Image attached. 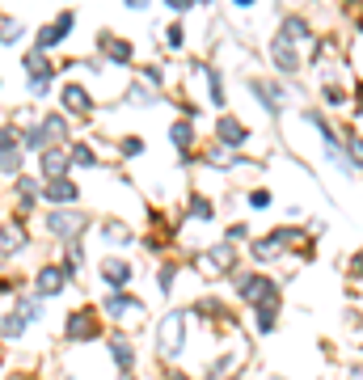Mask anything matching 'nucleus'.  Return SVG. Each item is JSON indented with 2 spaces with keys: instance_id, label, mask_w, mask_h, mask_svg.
<instances>
[{
  "instance_id": "f257e3e1",
  "label": "nucleus",
  "mask_w": 363,
  "mask_h": 380,
  "mask_svg": "<svg viewBox=\"0 0 363 380\" xmlns=\"http://www.w3.org/2000/svg\"><path fill=\"white\" fill-rule=\"evenodd\" d=\"M182 338H186V313L173 309V313L161 321V355H178V351H182Z\"/></svg>"
},
{
  "instance_id": "f03ea898",
  "label": "nucleus",
  "mask_w": 363,
  "mask_h": 380,
  "mask_svg": "<svg viewBox=\"0 0 363 380\" xmlns=\"http://www.w3.org/2000/svg\"><path fill=\"white\" fill-rule=\"evenodd\" d=\"M72 21H76V13H59V17H55L51 25H42V30H38V47L47 51V47H55V42H63V34L72 30Z\"/></svg>"
},
{
  "instance_id": "7ed1b4c3",
  "label": "nucleus",
  "mask_w": 363,
  "mask_h": 380,
  "mask_svg": "<svg viewBox=\"0 0 363 380\" xmlns=\"http://www.w3.org/2000/svg\"><path fill=\"white\" fill-rule=\"evenodd\" d=\"M47 228H51L55 237L80 233V228H85V212H51V216H47Z\"/></svg>"
},
{
  "instance_id": "20e7f679",
  "label": "nucleus",
  "mask_w": 363,
  "mask_h": 380,
  "mask_svg": "<svg viewBox=\"0 0 363 380\" xmlns=\"http://www.w3.org/2000/svg\"><path fill=\"white\" fill-rule=\"evenodd\" d=\"M93 334H97V317H93L89 309H80V313H72V317H68V338H72V343L93 338Z\"/></svg>"
},
{
  "instance_id": "39448f33",
  "label": "nucleus",
  "mask_w": 363,
  "mask_h": 380,
  "mask_svg": "<svg viewBox=\"0 0 363 380\" xmlns=\"http://www.w3.org/2000/svg\"><path fill=\"white\" fill-rule=\"evenodd\" d=\"M216 135H220V144H228V148H237V144L250 140V131H245L237 118H220V123H216Z\"/></svg>"
},
{
  "instance_id": "423d86ee",
  "label": "nucleus",
  "mask_w": 363,
  "mask_h": 380,
  "mask_svg": "<svg viewBox=\"0 0 363 380\" xmlns=\"http://www.w3.org/2000/svg\"><path fill=\"white\" fill-rule=\"evenodd\" d=\"M203 271H233V245H220V250H207L199 258Z\"/></svg>"
},
{
  "instance_id": "0eeeda50",
  "label": "nucleus",
  "mask_w": 363,
  "mask_h": 380,
  "mask_svg": "<svg viewBox=\"0 0 363 380\" xmlns=\"http://www.w3.org/2000/svg\"><path fill=\"white\" fill-rule=\"evenodd\" d=\"M101 279H106L110 288H123V283L131 279V266H127L123 258H106V262H101Z\"/></svg>"
},
{
  "instance_id": "6e6552de",
  "label": "nucleus",
  "mask_w": 363,
  "mask_h": 380,
  "mask_svg": "<svg viewBox=\"0 0 363 380\" xmlns=\"http://www.w3.org/2000/svg\"><path fill=\"white\" fill-rule=\"evenodd\" d=\"M271 55H275V63H279V72H296L300 68V59H296V51H292V42H283V38H275V47H271Z\"/></svg>"
},
{
  "instance_id": "1a4fd4ad",
  "label": "nucleus",
  "mask_w": 363,
  "mask_h": 380,
  "mask_svg": "<svg viewBox=\"0 0 363 380\" xmlns=\"http://www.w3.org/2000/svg\"><path fill=\"white\" fill-rule=\"evenodd\" d=\"M63 106H68L72 114H85V110L93 106V97H89L80 85H68V89H63Z\"/></svg>"
},
{
  "instance_id": "9d476101",
  "label": "nucleus",
  "mask_w": 363,
  "mask_h": 380,
  "mask_svg": "<svg viewBox=\"0 0 363 380\" xmlns=\"http://www.w3.org/2000/svg\"><path fill=\"white\" fill-rule=\"evenodd\" d=\"M76 195H80V190H76L68 178H55V182H47V199H51V203H72Z\"/></svg>"
},
{
  "instance_id": "9b49d317",
  "label": "nucleus",
  "mask_w": 363,
  "mask_h": 380,
  "mask_svg": "<svg viewBox=\"0 0 363 380\" xmlns=\"http://www.w3.org/2000/svg\"><path fill=\"white\" fill-rule=\"evenodd\" d=\"M63 279H68V275H63L59 266H47V271H38V292H42V296H55V292L63 288Z\"/></svg>"
},
{
  "instance_id": "f8f14e48",
  "label": "nucleus",
  "mask_w": 363,
  "mask_h": 380,
  "mask_svg": "<svg viewBox=\"0 0 363 380\" xmlns=\"http://www.w3.org/2000/svg\"><path fill=\"white\" fill-rule=\"evenodd\" d=\"M279 38H283V42H304V38H309V21H304V17H288Z\"/></svg>"
},
{
  "instance_id": "ddd939ff",
  "label": "nucleus",
  "mask_w": 363,
  "mask_h": 380,
  "mask_svg": "<svg viewBox=\"0 0 363 380\" xmlns=\"http://www.w3.org/2000/svg\"><path fill=\"white\" fill-rule=\"evenodd\" d=\"M101 47H106V55H110V59H118V63H127V59H131V42H127V38L106 34V38H101Z\"/></svg>"
},
{
  "instance_id": "4468645a",
  "label": "nucleus",
  "mask_w": 363,
  "mask_h": 380,
  "mask_svg": "<svg viewBox=\"0 0 363 380\" xmlns=\"http://www.w3.org/2000/svg\"><path fill=\"white\" fill-rule=\"evenodd\" d=\"M21 245H25V228L17 220H8L4 224V250H21Z\"/></svg>"
},
{
  "instance_id": "2eb2a0df",
  "label": "nucleus",
  "mask_w": 363,
  "mask_h": 380,
  "mask_svg": "<svg viewBox=\"0 0 363 380\" xmlns=\"http://www.w3.org/2000/svg\"><path fill=\"white\" fill-rule=\"evenodd\" d=\"M42 173L55 182V178L63 173V152H42Z\"/></svg>"
},
{
  "instance_id": "dca6fc26",
  "label": "nucleus",
  "mask_w": 363,
  "mask_h": 380,
  "mask_svg": "<svg viewBox=\"0 0 363 380\" xmlns=\"http://www.w3.org/2000/svg\"><path fill=\"white\" fill-rule=\"evenodd\" d=\"M106 309H110L114 317H123V313H131V309H140V300H131V296H110V300H106Z\"/></svg>"
},
{
  "instance_id": "f3484780",
  "label": "nucleus",
  "mask_w": 363,
  "mask_h": 380,
  "mask_svg": "<svg viewBox=\"0 0 363 380\" xmlns=\"http://www.w3.org/2000/svg\"><path fill=\"white\" fill-rule=\"evenodd\" d=\"M110 355H114V364H118V368H131V360H135V355H131V347H127L123 338H114V343H110Z\"/></svg>"
},
{
  "instance_id": "a211bd4d",
  "label": "nucleus",
  "mask_w": 363,
  "mask_h": 380,
  "mask_svg": "<svg viewBox=\"0 0 363 380\" xmlns=\"http://www.w3.org/2000/svg\"><path fill=\"white\" fill-rule=\"evenodd\" d=\"M63 135V118L59 114H51V118H42V140L51 144V140H59Z\"/></svg>"
},
{
  "instance_id": "6ab92c4d",
  "label": "nucleus",
  "mask_w": 363,
  "mask_h": 380,
  "mask_svg": "<svg viewBox=\"0 0 363 380\" xmlns=\"http://www.w3.org/2000/svg\"><path fill=\"white\" fill-rule=\"evenodd\" d=\"M169 135H173V144H178V148H190V140H195L190 123H173V131H169Z\"/></svg>"
},
{
  "instance_id": "aec40b11",
  "label": "nucleus",
  "mask_w": 363,
  "mask_h": 380,
  "mask_svg": "<svg viewBox=\"0 0 363 380\" xmlns=\"http://www.w3.org/2000/svg\"><path fill=\"white\" fill-rule=\"evenodd\" d=\"M275 309L279 305H258V330H275Z\"/></svg>"
},
{
  "instance_id": "412c9836",
  "label": "nucleus",
  "mask_w": 363,
  "mask_h": 380,
  "mask_svg": "<svg viewBox=\"0 0 363 380\" xmlns=\"http://www.w3.org/2000/svg\"><path fill=\"white\" fill-rule=\"evenodd\" d=\"M0 334H4V338H17V334H21V317H4Z\"/></svg>"
},
{
  "instance_id": "4be33fe9",
  "label": "nucleus",
  "mask_w": 363,
  "mask_h": 380,
  "mask_svg": "<svg viewBox=\"0 0 363 380\" xmlns=\"http://www.w3.org/2000/svg\"><path fill=\"white\" fill-rule=\"evenodd\" d=\"M123 152H127V157H140V152H144L140 135H127V140H123Z\"/></svg>"
},
{
  "instance_id": "5701e85b",
  "label": "nucleus",
  "mask_w": 363,
  "mask_h": 380,
  "mask_svg": "<svg viewBox=\"0 0 363 380\" xmlns=\"http://www.w3.org/2000/svg\"><path fill=\"white\" fill-rule=\"evenodd\" d=\"M72 161H76V165H93V152H89L85 144H76V148H72Z\"/></svg>"
},
{
  "instance_id": "b1692460",
  "label": "nucleus",
  "mask_w": 363,
  "mask_h": 380,
  "mask_svg": "<svg viewBox=\"0 0 363 380\" xmlns=\"http://www.w3.org/2000/svg\"><path fill=\"white\" fill-rule=\"evenodd\" d=\"M106 237H110L114 245H123V241H127V228H123V224H106Z\"/></svg>"
},
{
  "instance_id": "393cba45",
  "label": "nucleus",
  "mask_w": 363,
  "mask_h": 380,
  "mask_svg": "<svg viewBox=\"0 0 363 380\" xmlns=\"http://www.w3.org/2000/svg\"><path fill=\"white\" fill-rule=\"evenodd\" d=\"M0 169L4 173H17V152H0Z\"/></svg>"
},
{
  "instance_id": "a878e982",
  "label": "nucleus",
  "mask_w": 363,
  "mask_h": 380,
  "mask_svg": "<svg viewBox=\"0 0 363 380\" xmlns=\"http://www.w3.org/2000/svg\"><path fill=\"white\" fill-rule=\"evenodd\" d=\"M347 144H351V157L363 165V140H359V135H347Z\"/></svg>"
},
{
  "instance_id": "bb28decb",
  "label": "nucleus",
  "mask_w": 363,
  "mask_h": 380,
  "mask_svg": "<svg viewBox=\"0 0 363 380\" xmlns=\"http://www.w3.org/2000/svg\"><path fill=\"white\" fill-rule=\"evenodd\" d=\"M173 275H178V271H173V266H165V271H161V288H165V292H169V288H173Z\"/></svg>"
},
{
  "instance_id": "cd10ccee",
  "label": "nucleus",
  "mask_w": 363,
  "mask_h": 380,
  "mask_svg": "<svg viewBox=\"0 0 363 380\" xmlns=\"http://www.w3.org/2000/svg\"><path fill=\"white\" fill-rule=\"evenodd\" d=\"M195 216H199V220H207V216H211V207H207L203 199H195Z\"/></svg>"
},
{
  "instance_id": "c85d7f7f",
  "label": "nucleus",
  "mask_w": 363,
  "mask_h": 380,
  "mask_svg": "<svg viewBox=\"0 0 363 380\" xmlns=\"http://www.w3.org/2000/svg\"><path fill=\"white\" fill-rule=\"evenodd\" d=\"M355 102H359V110H363V85H355Z\"/></svg>"
},
{
  "instance_id": "c756f323",
  "label": "nucleus",
  "mask_w": 363,
  "mask_h": 380,
  "mask_svg": "<svg viewBox=\"0 0 363 380\" xmlns=\"http://www.w3.org/2000/svg\"><path fill=\"white\" fill-rule=\"evenodd\" d=\"M169 380H186V376H182V372H169Z\"/></svg>"
}]
</instances>
